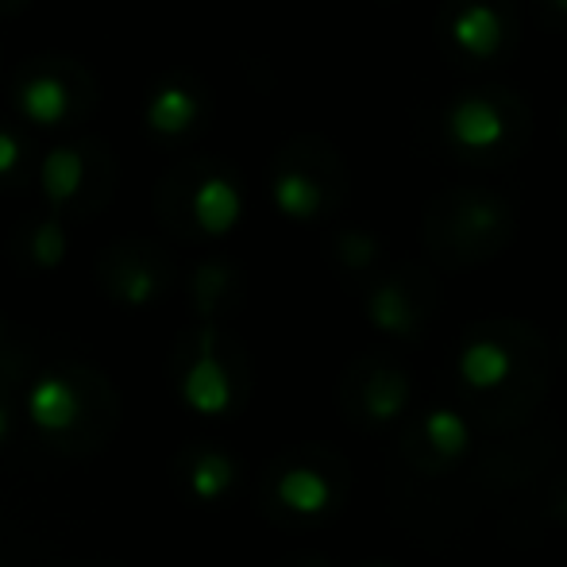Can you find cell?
I'll list each match as a JSON object with an SVG mask.
<instances>
[{
  "label": "cell",
  "instance_id": "obj_4",
  "mask_svg": "<svg viewBox=\"0 0 567 567\" xmlns=\"http://www.w3.org/2000/svg\"><path fill=\"white\" fill-rule=\"evenodd\" d=\"M351 494V463L348 455L329 444H293L278 452L259 475V514L270 525L290 533L321 529Z\"/></svg>",
  "mask_w": 567,
  "mask_h": 567
},
{
  "label": "cell",
  "instance_id": "obj_26",
  "mask_svg": "<svg viewBox=\"0 0 567 567\" xmlns=\"http://www.w3.org/2000/svg\"><path fill=\"white\" fill-rule=\"evenodd\" d=\"M275 567H337L329 556H317V553H298V556H286Z\"/></svg>",
  "mask_w": 567,
  "mask_h": 567
},
{
  "label": "cell",
  "instance_id": "obj_15",
  "mask_svg": "<svg viewBox=\"0 0 567 567\" xmlns=\"http://www.w3.org/2000/svg\"><path fill=\"white\" fill-rule=\"evenodd\" d=\"M475 429L455 405L433 402L410 410V417L398 429L394 463L417 471V475H452L463 471L475 452Z\"/></svg>",
  "mask_w": 567,
  "mask_h": 567
},
{
  "label": "cell",
  "instance_id": "obj_7",
  "mask_svg": "<svg viewBox=\"0 0 567 567\" xmlns=\"http://www.w3.org/2000/svg\"><path fill=\"white\" fill-rule=\"evenodd\" d=\"M270 202L298 225L332 220L348 205L351 174L340 147L321 132H298L282 140L267 166Z\"/></svg>",
  "mask_w": 567,
  "mask_h": 567
},
{
  "label": "cell",
  "instance_id": "obj_31",
  "mask_svg": "<svg viewBox=\"0 0 567 567\" xmlns=\"http://www.w3.org/2000/svg\"><path fill=\"white\" fill-rule=\"evenodd\" d=\"M4 429H8V413L0 410V433H4Z\"/></svg>",
  "mask_w": 567,
  "mask_h": 567
},
{
  "label": "cell",
  "instance_id": "obj_17",
  "mask_svg": "<svg viewBox=\"0 0 567 567\" xmlns=\"http://www.w3.org/2000/svg\"><path fill=\"white\" fill-rule=\"evenodd\" d=\"M97 286L120 306H151L158 301L174 282V259L166 247H158L147 236H120L101 247L93 262Z\"/></svg>",
  "mask_w": 567,
  "mask_h": 567
},
{
  "label": "cell",
  "instance_id": "obj_20",
  "mask_svg": "<svg viewBox=\"0 0 567 567\" xmlns=\"http://www.w3.org/2000/svg\"><path fill=\"white\" fill-rule=\"evenodd\" d=\"M244 270L231 259H202L189 275V306L205 324H220L244 306Z\"/></svg>",
  "mask_w": 567,
  "mask_h": 567
},
{
  "label": "cell",
  "instance_id": "obj_23",
  "mask_svg": "<svg viewBox=\"0 0 567 567\" xmlns=\"http://www.w3.org/2000/svg\"><path fill=\"white\" fill-rule=\"evenodd\" d=\"M39 171V151L31 147V140L12 124H0V189L16 194V189L35 186Z\"/></svg>",
  "mask_w": 567,
  "mask_h": 567
},
{
  "label": "cell",
  "instance_id": "obj_32",
  "mask_svg": "<svg viewBox=\"0 0 567 567\" xmlns=\"http://www.w3.org/2000/svg\"><path fill=\"white\" fill-rule=\"evenodd\" d=\"M374 4H405V0H374Z\"/></svg>",
  "mask_w": 567,
  "mask_h": 567
},
{
  "label": "cell",
  "instance_id": "obj_8",
  "mask_svg": "<svg viewBox=\"0 0 567 567\" xmlns=\"http://www.w3.org/2000/svg\"><path fill=\"white\" fill-rule=\"evenodd\" d=\"M567 455V433L556 417H533L529 425L475 441L467 460L471 483L486 502H509L533 494L553 478Z\"/></svg>",
  "mask_w": 567,
  "mask_h": 567
},
{
  "label": "cell",
  "instance_id": "obj_21",
  "mask_svg": "<svg viewBox=\"0 0 567 567\" xmlns=\"http://www.w3.org/2000/svg\"><path fill=\"white\" fill-rule=\"evenodd\" d=\"M8 251L23 270H54L66 255V220L51 209H39L35 217H23L12 228Z\"/></svg>",
  "mask_w": 567,
  "mask_h": 567
},
{
  "label": "cell",
  "instance_id": "obj_2",
  "mask_svg": "<svg viewBox=\"0 0 567 567\" xmlns=\"http://www.w3.org/2000/svg\"><path fill=\"white\" fill-rule=\"evenodd\" d=\"M522 228V213L509 194L483 182L449 186L425 205L421 217V244L433 267L475 270L494 262Z\"/></svg>",
  "mask_w": 567,
  "mask_h": 567
},
{
  "label": "cell",
  "instance_id": "obj_24",
  "mask_svg": "<svg viewBox=\"0 0 567 567\" xmlns=\"http://www.w3.org/2000/svg\"><path fill=\"white\" fill-rule=\"evenodd\" d=\"M540 509H545L548 529H567V463L553 471V478L540 491Z\"/></svg>",
  "mask_w": 567,
  "mask_h": 567
},
{
  "label": "cell",
  "instance_id": "obj_30",
  "mask_svg": "<svg viewBox=\"0 0 567 567\" xmlns=\"http://www.w3.org/2000/svg\"><path fill=\"white\" fill-rule=\"evenodd\" d=\"M560 135H564V147H567V105H564V116H560Z\"/></svg>",
  "mask_w": 567,
  "mask_h": 567
},
{
  "label": "cell",
  "instance_id": "obj_3",
  "mask_svg": "<svg viewBox=\"0 0 567 567\" xmlns=\"http://www.w3.org/2000/svg\"><path fill=\"white\" fill-rule=\"evenodd\" d=\"M436 135L460 166L502 171L529 151L533 109L514 85H463L436 113Z\"/></svg>",
  "mask_w": 567,
  "mask_h": 567
},
{
  "label": "cell",
  "instance_id": "obj_14",
  "mask_svg": "<svg viewBox=\"0 0 567 567\" xmlns=\"http://www.w3.org/2000/svg\"><path fill=\"white\" fill-rule=\"evenodd\" d=\"M363 313L382 337L417 343L441 313V278L429 262L398 259L363 290Z\"/></svg>",
  "mask_w": 567,
  "mask_h": 567
},
{
  "label": "cell",
  "instance_id": "obj_16",
  "mask_svg": "<svg viewBox=\"0 0 567 567\" xmlns=\"http://www.w3.org/2000/svg\"><path fill=\"white\" fill-rule=\"evenodd\" d=\"M97 394H109L101 374L85 367H62L54 374H43L31 390V417L51 436L54 444L70 449L74 441L97 444Z\"/></svg>",
  "mask_w": 567,
  "mask_h": 567
},
{
  "label": "cell",
  "instance_id": "obj_22",
  "mask_svg": "<svg viewBox=\"0 0 567 567\" xmlns=\"http://www.w3.org/2000/svg\"><path fill=\"white\" fill-rule=\"evenodd\" d=\"M178 478H182V486H186V494H194L197 502H220V498H228V491L236 486L239 463L231 460L225 449L194 444V449L182 452Z\"/></svg>",
  "mask_w": 567,
  "mask_h": 567
},
{
  "label": "cell",
  "instance_id": "obj_28",
  "mask_svg": "<svg viewBox=\"0 0 567 567\" xmlns=\"http://www.w3.org/2000/svg\"><path fill=\"white\" fill-rule=\"evenodd\" d=\"M359 567H398V564H390V560H363Z\"/></svg>",
  "mask_w": 567,
  "mask_h": 567
},
{
  "label": "cell",
  "instance_id": "obj_9",
  "mask_svg": "<svg viewBox=\"0 0 567 567\" xmlns=\"http://www.w3.org/2000/svg\"><path fill=\"white\" fill-rule=\"evenodd\" d=\"M174 382L194 410L225 417L239 413L251 394V359L225 324H194L174 348Z\"/></svg>",
  "mask_w": 567,
  "mask_h": 567
},
{
  "label": "cell",
  "instance_id": "obj_25",
  "mask_svg": "<svg viewBox=\"0 0 567 567\" xmlns=\"http://www.w3.org/2000/svg\"><path fill=\"white\" fill-rule=\"evenodd\" d=\"M533 20L553 35H567V0H529Z\"/></svg>",
  "mask_w": 567,
  "mask_h": 567
},
{
  "label": "cell",
  "instance_id": "obj_5",
  "mask_svg": "<svg viewBox=\"0 0 567 567\" xmlns=\"http://www.w3.org/2000/svg\"><path fill=\"white\" fill-rule=\"evenodd\" d=\"M155 217L178 239H220L244 217V178L220 155H182L155 182Z\"/></svg>",
  "mask_w": 567,
  "mask_h": 567
},
{
  "label": "cell",
  "instance_id": "obj_12",
  "mask_svg": "<svg viewBox=\"0 0 567 567\" xmlns=\"http://www.w3.org/2000/svg\"><path fill=\"white\" fill-rule=\"evenodd\" d=\"M35 186L43 194V209L54 217H93L109 205L116 189V155L105 140H66L39 151Z\"/></svg>",
  "mask_w": 567,
  "mask_h": 567
},
{
  "label": "cell",
  "instance_id": "obj_1",
  "mask_svg": "<svg viewBox=\"0 0 567 567\" xmlns=\"http://www.w3.org/2000/svg\"><path fill=\"white\" fill-rule=\"evenodd\" d=\"M455 410L483 436L540 417L553 386V348L525 317H486L460 332L449 359Z\"/></svg>",
  "mask_w": 567,
  "mask_h": 567
},
{
  "label": "cell",
  "instance_id": "obj_6",
  "mask_svg": "<svg viewBox=\"0 0 567 567\" xmlns=\"http://www.w3.org/2000/svg\"><path fill=\"white\" fill-rule=\"evenodd\" d=\"M483 506L486 498L471 483L467 467L452 471V475H417V471L390 460L386 509L413 545L433 548V553L452 548L475 525Z\"/></svg>",
  "mask_w": 567,
  "mask_h": 567
},
{
  "label": "cell",
  "instance_id": "obj_19",
  "mask_svg": "<svg viewBox=\"0 0 567 567\" xmlns=\"http://www.w3.org/2000/svg\"><path fill=\"white\" fill-rule=\"evenodd\" d=\"M324 259L348 293L363 298V290L390 267V251L371 228H332L324 236Z\"/></svg>",
  "mask_w": 567,
  "mask_h": 567
},
{
  "label": "cell",
  "instance_id": "obj_29",
  "mask_svg": "<svg viewBox=\"0 0 567 567\" xmlns=\"http://www.w3.org/2000/svg\"><path fill=\"white\" fill-rule=\"evenodd\" d=\"M560 359L567 363V324H564V332H560Z\"/></svg>",
  "mask_w": 567,
  "mask_h": 567
},
{
  "label": "cell",
  "instance_id": "obj_10",
  "mask_svg": "<svg viewBox=\"0 0 567 567\" xmlns=\"http://www.w3.org/2000/svg\"><path fill=\"white\" fill-rule=\"evenodd\" d=\"M12 113L35 127H78L101 105V85L82 59L62 51H39L16 62L8 78Z\"/></svg>",
  "mask_w": 567,
  "mask_h": 567
},
{
  "label": "cell",
  "instance_id": "obj_11",
  "mask_svg": "<svg viewBox=\"0 0 567 567\" xmlns=\"http://www.w3.org/2000/svg\"><path fill=\"white\" fill-rule=\"evenodd\" d=\"M436 51L463 74H491L517 59L522 4L517 0H441L433 16Z\"/></svg>",
  "mask_w": 567,
  "mask_h": 567
},
{
  "label": "cell",
  "instance_id": "obj_18",
  "mask_svg": "<svg viewBox=\"0 0 567 567\" xmlns=\"http://www.w3.org/2000/svg\"><path fill=\"white\" fill-rule=\"evenodd\" d=\"M213 109H217V97L202 74L171 70L151 85L143 101V127L163 147H189L213 124Z\"/></svg>",
  "mask_w": 567,
  "mask_h": 567
},
{
  "label": "cell",
  "instance_id": "obj_13",
  "mask_svg": "<svg viewBox=\"0 0 567 567\" xmlns=\"http://www.w3.org/2000/svg\"><path fill=\"white\" fill-rule=\"evenodd\" d=\"M340 417L359 433H386L413 410V374L390 348H367L343 367L337 382Z\"/></svg>",
  "mask_w": 567,
  "mask_h": 567
},
{
  "label": "cell",
  "instance_id": "obj_27",
  "mask_svg": "<svg viewBox=\"0 0 567 567\" xmlns=\"http://www.w3.org/2000/svg\"><path fill=\"white\" fill-rule=\"evenodd\" d=\"M31 0H0V16H12V12H20V8H28Z\"/></svg>",
  "mask_w": 567,
  "mask_h": 567
}]
</instances>
